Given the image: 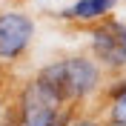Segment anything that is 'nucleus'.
I'll return each mask as SVG.
<instances>
[{"instance_id": "nucleus-1", "label": "nucleus", "mask_w": 126, "mask_h": 126, "mask_svg": "<svg viewBox=\"0 0 126 126\" xmlns=\"http://www.w3.org/2000/svg\"><path fill=\"white\" fill-rule=\"evenodd\" d=\"M37 80H43L63 103H78V100H86L89 94H94L100 89L103 69L92 57L75 55V57H63V60H55L49 66H43Z\"/></svg>"}, {"instance_id": "nucleus-2", "label": "nucleus", "mask_w": 126, "mask_h": 126, "mask_svg": "<svg viewBox=\"0 0 126 126\" xmlns=\"http://www.w3.org/2000/svg\"><path fill=\"white\" fill-rule=\"evenodd\" d=\"M20 126H69L72 103H63L43 80H29L17 100Z\"/></svg>"}, {"instance_id": "nucleus-3", "label": "nucleus", "mask_w": 126, "mask_h": 126, "mask_svg": "<svg viewBox=\"0 0 126 126\" xmlns=\"http://www.w3.org/2000/svg\"><path fill=\"white\" fill-rule=\"evenodd\" d=\"M92 55L100 69L123 72L126 69V23L103 17L92 29Z\"/></svg>"}, {"instance_id": "nucleus-4", "label": "nucleus", "mask_w": 126, "mask_h": 126, "mask_svg": "<svg viewBox=\"0 0 126 126\" xmlns=\"http://www.w3.org/2000/svg\"><path fill=\"white\" fill-rule=\"evenodd\" d=\"M34 37V20L26 12L6 9L0 12V60L15 63L29 52Z\"/></svg>"}, {"instance_id": "nucleus-5", "label": "nucleus", "mask_w": 126, "mask_h": 126, "mask_svg": "<svg viewBox=\"0 0 126 126\" xmlns=\"http://www.w3.org/2000/svg\"><path fill=\"white\" fill-rule=\"evenodd\" d=\"M115 6H118V0H78L69 9H63L60 17L78 20V23H97L103 17H109V12Z\"/></svg>"}, {"instance_id": "nucleus-6", "label": "nucleus", "mask_w": 126, "mask_h": 126, "mask_svg": "<svg viewBox=\"0 0 126 126\" xmlns=\"http://www.w3.org/2000/svg\"><path fill=\"white\" fill-rule=\"evenodd\" d=\"M106 126H126V97H112L106 112Z\"/></svg>"}, {"instance_id": "nucleus-7", "label": "nucleus", "mask_w": 126, "mask_h": 126, "mask_svg": "<svg viewBox=\"0 0 126 126\" xmlns=\"http://www.w3.org/2000/svg\"><path fill=\"white\" fill-rule=\"evenodd\" d=\"M69 126H103L100 120H94V118H72Z\"/></svg>"}, {"instance_id": "nucleus-8", "label": "nucleus", "mask_w": 126, "mask_h": 126, "mask_svg": "<svg viewBox=\"0 0 126 126\" xmlns=\"http://www.w3.org/2000/svg\"><path fill=\"white\" fill-rule=\"evenodd\" d=\"M109 97H126V80H120L109 89Z\"/></svg>"}]
</instances>
